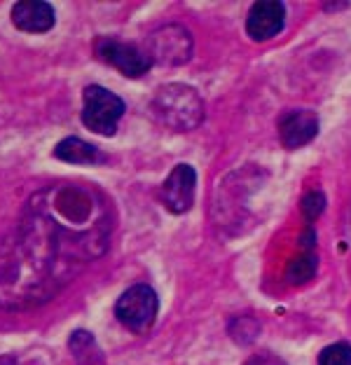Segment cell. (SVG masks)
Here are the masks:
<instances>
[{
  "label": "cell",
  "instance_id": "cell-7",
  "mask_svg": "<svg viewBox=\"0 0 351 365\" xmlns=\"http://www.w3.org/2000/svg\"><path fill=\"white\" fill-rule=\"evenodd\" d=\"M286 21V7L277 0H265V3H255L250 7L246 16V33L250 40L263 43V40L274 38L283 29Z\"/></svg>",
  "mask_w": 351,
  "mask_h": 365
},
{
  "label": "cell",
  "instance_id": "cell-6",
  "mask_svg": "<svg viewBox=\"0 0 351 365\" xmlns=\"http://www.w3.org/2000/svg\"><path fill=\"white\" fill-rule=\"evenodd\" d=\"M195 187H197V173L190 164H178L173 171L166 176L164 185L160 190L162 204L171 213L180 215L190 211L192 202H195Z\"/></svg>",
  "mask_w": 351,
  "mask_h": 365
},
{
  "label": "cell",
  "instance_id": "cell-15",
  "mask_svg": "<svg viewBox=\"0 0 351 365\" xmlns=\"http://www.w3.org/2000/svg\"><path fill=\"white\" fill-rule=\"evenodd\" d=\"M244 365H286V363H283V361L279 359V356H274V354H267V351H263V354L250 356V359H248Z\"/></svg>",
  "mask_w": 351,
  "mask_h": 365
},
{
  "label": "cell",
  "instance_id": "cell-3",
  "mask_svg": "<svg viewBox=\"0 0 351 365\" xmlns=\"http://www.w3.org/2000/svg\"><path fill=\"white\" fill-rule=\"evenodd\" d=\"M160 309L157 293L148 284H136L127 288L115 302V317L122 326H127L131 333L143 335L153 328Z\"/></svg>",
  "mask_w": 351,
  "mask_h": 365
},
{
  "label": "cell",
  "instance_id": "cell-1",
  "mask_svg": "<svg viewBox=\"0 0 351 365\" xmlns=\"http://www.w3.org/2000/svg\"><path fill=\"white\" fill-rule=\"evenodd\" d=\"M153 113L164 127L173 131H190L204 120V101L188 85H166L157 89Z\"/></svg>",
  "mask_w": 351,
  "mask_h": 365
},
{
  "label": "cell",
  "instance_id": "cell-12",
  "mask_svg": "<svg viewBox=\"0 0 351 365\" xmlns=\"http://www.w3.org/2000/svg\"><path fill=\"white\" fill-rule=\"evenodd\" d=\"M314 274H316V255L307 251L302 255H297V258L288 264L286 281L288 284H305V281L312 279Z\"/></svg>",
  "mask_w": 351,
  "mask_h": 365
},
{
  "label": "cell",
  "instance_id": "cell-10",
  "mask_svg": "<svg viewBox=\"0 0 351 365\" xmlns=\"http://www.w3.org/2000/svg\"><path fill=\"white\" fill-rule=\"evenodd\" d=\"M54 157L61 162H71V164H96V162H101V153L78 136H68V138L58 140L56 148H54Z\"/></svg>",
  "mask_w": 351,
  "mask_h": 365
},
{
  "label": "cell",
  "instance_id": "cell-14",
  "mask_svg": "<svg viewBox=\"0 0 351 365\" xmlns=\"http://www.w3.org/2000/svg\"><path fill=\"white\" fill-rule=\"evenodd\" d=\"M325 209V197L316 190V192H307L302 199V213L307 220H316Z\"/></svg>",
  "mask_w": 351,
  "mask_h": 365
},
{
  "label": "cell",
  "instance_id": "cell-16",
  "mask_svg": "<svg viewBox=\"0 0 351 365\" xmlns=\"http://www.w3.org/2000/svg\"><path fill=\"white\" fill-rule=\"evenodd\" d=\"M0 365H16V361L12 356H0Z\"/></svg>",
  "mask_w": 351,
  "mask_h": 365
},
{
  "label": "cell",
  "instance_id": "cell-13",
  "mask_svg": "<svg viewBox=\"0 0 351 365\" xmlns=\"http://www.w3.org/2000/svg\"><path fill=\"white\" fill-rule=\"evenodd\" d=\"M319 365H351V344L337 342L325 346L319 356Z\"/></svg>",
  "mask_w": 351,
  "mask_h": 365
},
{
  "label": "cell",
  "instance_id": "cell-4",
  "mask_svg": "<svg viewBox=\"0 0 351 365\" xmlns=\"http://www.w3.org/2000/svg\"><path fill=\"white\" fill-rule=\"evenodd\" d=\"M143 52L153 63L183 66L192 56V36L188 29L178 26V24H166V26L155 29L146 38Z\"/></svg>",
  "mask_w": 351,
  "mask_h": 365
},
{
  "label": "cell",
  "instance_id": "cell-5",
  "mask_svg": "<svg viewBox=\"0 0 351 365\" xmlns=\"http://www.w3.org/2000/svg\"><path fill=\"white\" fill-rule=\"evenodd\" d=\"M94 54L96 59L113 66L115 71H120L127 78H143L153 66L143 49L131 43H122L117 38H96Z\"/></svg>",
  "mask_w": 351,
  "mask_h": 365
},
{
  "label": "cell",
  "instance_id": "cell-2",
  "mask_svg": "<svg viewBox=\"0 0 351 365\" xmlns=\"http://www.w3.org/2000/svg\"><path fill=\"white\" fill-rule=\"evenodd\" d=\"M85 106H82V124L101 136H113L117 131V122L122 120L127 106L117 94L98 85L85 87Z\"/></svg>",
  "mask_w": 351,
  "mask_h": 365
},
{
  "label": "cell",
  "instance_id": "cell-8",
  "mask_svg": "<svg viewBox=\"0 0 351 365\" xmlns=\"http://www.w3.org/2000/svg\"><path fill=\"white\" fill-rule=\"evenodd\" d=\"M12 24L24 33H47L54 26V7L45 0H21L12 5Z\"/></svg>",
  "mask_w": 351,
  "mask_h": 365
},
{
  "label": "cell",
  "instance_id": "cell-11",
  "mask_svg": "<svg viewBox=\"0 0 351 365\" xmlns=\"http://www.w3.org/2000/svg\"><path fill=\"white\" fill-rule=\"evenodd\" d=\"M68 346L78 365H103V354L98 349L94 335L87 330H75L68 339Z\"/></svg>",
  "mask_w": 351,
  "mask_h": 365
},
{
  "label": "cell",
  "instance_id": "cell-9",
  "mask_svg": "<svg viewBox=\"0 0 351 365\" xmlns=\"http://www.w3.org/2000/svg\"><path fill=\"white\" fill-rule=\"evenodd\" d=\"M316 134H319V118L312 110H292L279 120L281 143L290 150L307 145Z\"/></svg>",
  "mask_w": 351,
  "mask_h": 365
}]
</instances>
